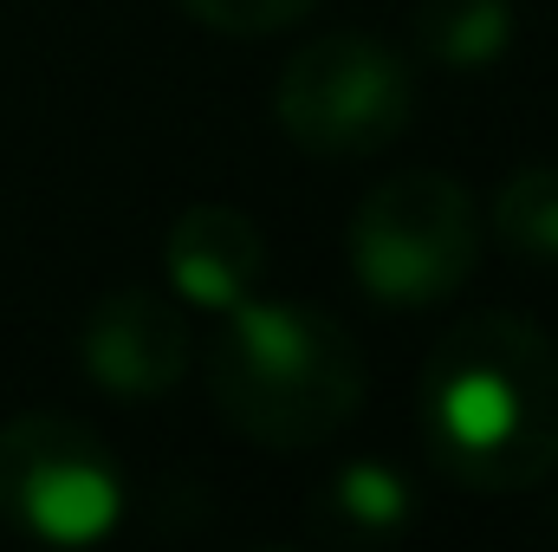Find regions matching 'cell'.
Here are the masks:
<instances>
[{
  "mask_svg": "<svg viewBox=\"0 0 558 552\" xmlns=\"http://www.w3.org/2000/svg\"><path fill=\"white\" fill-rule=\"evenodd\" d=\"M318 0H182L189 20H202L208 33H228V39H260L279 26H299Z\"/></svg>",
  "mask_w": 558,
  "mask_h": 552,
  "instance_id": "obj_11",
  "label": "cell"
},
{
  "mask_svg": "<svg viewBox=\"0 0 558 552\" xmlns=\"http://www.w3.org/2000/svg\"><path fill=\"white\" fill-rule=\"evenodd\" d=\"M416 429L468 494H520L558 475V351L513 312L448 325L422 364Z\"/></svg>",
  "mask_w": 558,
  "mask_h": 552,
  "instance_id": "obj_1",
  "label": "cell"
},
{
  "mask_svg": "<svg viewBox=\"0 0 558 552\" xmlns=\"http://www.w3.org/2000/svg\"><path fill=\"white\" fill-rule=\"evenodd\" d=\"M553 520H558V507H553Z\"/></svg>",
  "mask_w": 558,
  "mask_h": 552,
  "instance_id": "obj_12",
  "label": "cell"
},
{
  "mask_svg": "<svg viewBox=\"0 0 558 552\" xmlns=\"http://www.w3.org/2000/svg\"><path fill=\"white\" fill-rule=\"evenodd\" d=\"M274 118L305 156H331V163L377 156L410 131L416 79L403 52L371 33H318L286 59Z\"/></svg>",
  "mask_w": 558,
  "mask_h": 552,
  "instance_id": "obj_5",
  "label": "cell"
},
{
  "mask_svg": "<svg viewBox=\"0 0 558 552\" xmlns=\"http://www.w3.org/2000/svg\"><path fill=\"white\" fill-rule=\"evenodd\" d=\"M208 391L247 442L299 455L331 442L364 410V351L331 312L305 299L247 292L241 305L221 312V338L208 351Z\"/></svg>",
  "mask_w": 558,
  "mask_h": 552,
  "instance_id": "obj_2",
  "label": "cell"
},
{
  "mask_svg": "<svg viewBox=\"0 0 558 552\" xmlns=\"http://www.w3.org/2000/svg\"><path fill=\"white\" fill-rule=\"evenodd\" d=\"M260 274H267V235L241 208L195 202L175 215V228L162 241V279L182 305L228 312L247 292H260Z\"/></svg>",
  "mask_w": 558,
  "mask_h": 552,
  "instance_id": "obj_7",
  "label": "cell"
},
{
  "mask_svg": "<svg viewBox=\"0 0 558 552\" xmlns=\"http://www.w3.org/2000/svg\"><path fill=\"white\" fill-rule=\"evenodd\" d=\"M481 248H487L481 208L468 182L441 169L384 176L351 215V274L377 305H397V312L454 299L481 267Z\"/></svg>",
  "mask_w": 558,
  "mask_h": 552,
  "instance_id": "obj_3",
  "label": "cell"
},
{
  "mask_svg": "<svg viewBox=\"0 0 558 552\" xmlns=\"http://www.w3.org/2000/svg\"><path fill=\"white\" fill-rule=\"evenodd\" d=\"M416 527V481L397 461H344L312 494V533L338 547H390Z\"/></svg>",
  "mask_w": 558,
  "mask_h": 552,
  "instance_id": "obj_8",
  "label": "cell"
},
{
  "mask_svg": "<svg viewBox=\"0 0 558 552\" xmlns=\"http://www.w3.org/2000/svg\"><path fill=\"white\" fill-rule=\"evenodd\" d=\"M78 364L98 391L124 404H156L182 384L189 371V319L182 299L156 286H118L98 292L92 312L78 319Z\"/></svg>",
  "mask_w": 558,
  "mask_h": 552,
  "instance_id": "obj_6",
  "label": "cell"
},
{
  "mask_svg": "<svg viewBox=\"0 0 558 552\" xmlns=\"http://www.w3.org/2000/svg\"><path fill=\"white\" fill-rule=\"evenodd\" d=\"M131 481L98 429L59 410L0 422V527L33 547H105L124 527Z\"/></svg>",
  "mask_w": 558,
  "mask_h": 552,
  "instance_id": "obj_4",
  "label": "cell"
},
{
  "mask_svg": "<svg viewBox=\"0 0 558 552\" xmlns=\"http://www.w3.org/2000/svg\"><path fill=\"white\" fill-rule=\"evenodd\" d=\"M487 228L513 261H558V169H513L487 208Z\"/></svg>",
  "mask_w": 558,
  "mask_h": 552,
  "instance_id": "obj_10",
  "label": "cell"
},
{
  "mask_svg": "<svg viewBox=\"0 0 558 552\" xmlns=\"http://www.w3.org/2000/svg\"><path fill=\"white\" fill-rule=\"evenodd\" d=\"M513 33H520L513 0H416V46L454 72L507 59Z\"/></svg>",
  "mask_w": 558,
  "mask_h": 552,
  "instance_id": "obj_9",
  "label": "cell"
}]
</instances>
